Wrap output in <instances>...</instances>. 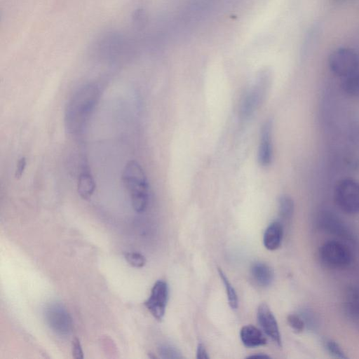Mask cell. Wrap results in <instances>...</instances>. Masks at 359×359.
Masks as SVG:
<instances>
[{
  "label": "cell",
  "mask_w": 359,
  "mask_h": 359,
  "mask_svg": "<svg viewBox=\"0 0 359 359\" xmlns=\"http://www.w3.org/2000/svg\"><path fill=\"white\" fill-rule=\"evenodd\" d=\"M100 96V88L94 83L81 86L74 93L65 110V124L69 133L79 135L83 131Z\"/></svg>",
  "instance_id": "cell-1"
},
{
  "label": "cell",
  "mask_w": 359,
  "mask_h": 359,
  "mask_svg": "<svg viewBox=\"0 0 359 359\" xmlns=\"http://www.w3.org/2000/svg\"><path fill=\"white\" fill-rule=\"evenodd\" d=\"M122 180L133 210L139 213L144 212L149 203V185L141 165L135 161H128L123 170Z\"/></svg>",
  "instance_id": "cell-2"
},
{
  "label": "cell",
  "mask_w": 359,
  "mask_h": 359,
  "mask_svg": "<svg viewBox=\"0 0 359 359\" xmlns=\"http://www.w3.org/2000/svg\"><path fill=\"white\" fill-rule=\"evenodd\" d=\"M319 258L327 267L338 269L348 266L352 261L350 249L338 241L325 242L319 249Z\"/></svg>",
  "instance_id": "cell-3"
},
{
  "label": "cell",
  "mask_w": 359,
  "mask_h": 359,
  "mask_svg": "<svg viewBox=\"0 0 359 359\" xmlns=\"http://www.w3.org/2000/svg\"><path fill=\"white\" fill-rule=\"evenodd\" d=\"M334 200L343 212L359 213V182L350 178L339 181L335 187Z\"/></svg>",
  "instance_id": "cell-4"
},
{
  "label": "cell",
  "mask_w": 359,
  "mask_h": 359,
  "mask_svg": "<svg viewBox=\"0 0 359 359\" xmlns=\"http://www.w3.org/2000/svg\"><path fill=\"white\" fill-rule=\"evenodd\" d=\"M328 65L334 74L345 78L358 71L359 57L353 50L341 47L331 53Z\"/></svg>",
  "instance_id": "cell-5"
},
{
  "label": "cell",
  "mask_w": 359,
  "mask_h": 359,
  "mask_svg": "<svg viewBox=\"0 0 359 359\" xmlns=\"http://www.w3.org/2000/svg\"><path fill=\"white\" fill-rule=\"evenodd\" d=\"M44 317L48 327L55 333L65 336L71 332L72 318L62 304L57 302L48 304L44 309Z\"/></svg>",
  "instance_id": "cell-6"
},
{
  "label": "cell",
  "mask_w": 359,
  "mask_h": 359,
  "mask_svg": "<svg viewBox=\"0 0 359 359\" xmlns=\"http://www.w3.org/2000/svg\"><path fill=\"white\" fill-rule=\"evenodd\" d=\"M168 299V287L163 280H158L154 285L150 296L145 301L144 305L151 314L161 321L165 314Z\"/></svg>",
  "instance_id": "cell-7"
},
{
  "label": "cell",
  "mask_w": 359,
  "mask_h": 359,
  "mask_svg": "<svg viewBox=\"0 0 359 359\" xmlns=\"http://www.w3.org/2000/svg\"><path fill=\"white\" fill-rule=\"evenodd\" d=\"M257 320L263 331L278 346H282V340L278 323L269 306L262 303L257 309Z\"/></svg>",
  "instance_id": "cell-8"
},
{
  "label": "cell",
  "mask_w": 359,
  "mask_h": 359,
  "mask_svg": "<svg viewBox=\"0 0 359 359\" xmlns=\"http://www.w3.org/2000/svg\"><path fill=\"white\" fill-rule=\"evenodd\" d=\"M272 123L267 120L261 130L260 142L258 149V161L262 167L269 166L273 158Z\"/></svg>",
  "instance_id": "cell-9"
},
{
  "label": "cell",
  "mask_w": 359,
  "mask_h": 359,
  "mask_svg": "<svg viewBox=\"0 0 359 359\" xmlns=\"http://www.w3.org/2000/svg\"><path fill=\"white\" fill-rule=\"evenodd\" d=\"M318 225L326 231L337 236L347 239L351 237L345 224L332 212H322L318 217Z\"/></svg>",
  "instance_id": "cell-10"
},
{
  "label": "cell",
  "mask_w": 359,
  "mask_h": 359,
  "mask_svg": "<svg viewBox=\"0 0 359 359\" xmlns=\"http://www.w3.org/2000/svg\"><path fill=\"white\" fill-rule=\"evenodd\" d=\"M283 236V224L278 221L271 223L264 233L263 243L269 250H276L282 242Z\"/></svg>",
  "instance_id": "cell-11"
},
{
  "label": "cell",
  "mask_w": 359,
  "mask_h": 359,
  "mask_svg": "<svg viewBox=\"0 0 359 359\" xmlns=\"http://www.w3.org/2000/svg\"><path fill=\"white\" fill-rule=\"evenodd\" d=\"M240 337L243 344L250 348L263 346L266 343V339L262 332L252 325H245L241 328Z\"/></svg>",
  "instance_id": "cell-12"
},
{
  "label": "cell",
  "mask_w": 359,
  "mask_h": 359,
  "mask_svg": "<svg viewBox=\"0 0 359 359\" xmlns=\"http://www.w3.org/2000/svg\"><path fill=\"white\" fill-rule=\"evenodd\" d=\"M251 273L256 283L262 287H267L273 280V271L268 264L257 262L251 266Z\"/></svg>",
  "instance_id": "cell-13"
},
{
  "label": "cell",
  "mask_w": 359,
  "mask_h": 359,
  "mask_svg": "<svg viewBox=\"0 0 359 359\" xmlns=\"http://www.w3.org/2000/svg\"><path fill=\"white\" fill-rule=\"evenodd\" d=\"M95 189V182L91 174L84 169L79 175L77 182V191L85 200L90 198Z\"/></svg>",
  "instance_id": "cell-14"
},
{
  "label": "cell",
  "mask_w": 359,
  "mask_h": 359,
  "mask_svg": "<svg viewBox=\"0 0 359 359\" xmlns=\"http://www.w3.org/2000/svg\"><path fill=\"white\" fill-rule=\"evenodd\" d=\"M344 309L348 316L359 319V287L348 289L344 299Z\"/></svg>",
  "instance_id": "cell-15"
},
{
  "label": "cell",
  "mask_w": 359,
  "mask_h": 359,
  "mask_svg": "<svg viewBox=\"0 0 359 359\" xmlns=\"http://www.w3.org/2000/svg\"><path fill=\"white\" fill-rule=\"evenodd\" d=\"M341 88L348 95L359 97V71L344 78Z\"/></svg>",
  "instance_id": "cell-16"
},
{
  "label": "cell",
  "mask_w": 359,
  "mask_h": 359,
  "mask_svg": "<svg viewBox=\"0 0 359 359\" xmlns=\"http://www.w3.org/2000/svg\"><path fill=\"white\" fill-rule=\"evenodd\" d=\"M294 205L293 200L287 195H283L278 200V212L283 220L287 221L292 217Z\"/></svg>",
  "instance_id": "cell-17"
},
{
  "label": "cell",
  "mask_w": 359,
  "mask_h": 359,
  "mask_svg": "<svg viewBox=\"0 0 359 359\" xmlns=\"http://www.w3.org/2000/svg\"><path fill=\"white\" fill-rule=\"evenodd\" d=\"M217 271L219 276L224 285L229 304L231 309H236L238 307V297L236 290L222 269L218 267Z\"/></svg>",
  "instance_id": "cell-18"
},
{
  "label": "cell",
  "mask_w": 359,
  "mask_h": 359,
  "mask_svg": "<svg viewBox=\"0 0 359 359\" xmlns=\"http://www.w3.org/2000/svg\"><path fill=\"white\" fill-rule=\"evenodd\" d=\"M158 351L162 358L177 359L183 358L179 350L170 344H161Z\"/></svg>",
  "instance_id": "cell-19"
},
{
  "label": "cell",
  "mask_w": 359,
  "mask_h": 359,
  "mask_svg": "<svg viewBox=\"0 0 359 359\" xmlns=\"http://www.w3.org/2000/svg\"><path fill=\"white\" fill-rule=\"evenodd\" d=\"M323 344L327 351L333 357L341 359L347 358L343 350L336 341L332 339H325L324 340Z\"/></svg>",
  "instance_id": "cell-20"
},
{
  "label": "cell",
  "mask_w": 359,
  "mask_h": 359,
  "mask_svg": "<svg viewBox=\"0 0 359 359\" xmlns=\"http://www.w3.org/2000/svg\"><path fill=\"white\" fill-rule=\"evenodd\" d=\"M126 262L133 267L142 268L146 264L145 257L139 252H130L125 254Z\"/></svg>",
  "instance_id": "cell-21"
},
{
  "label": "cell",
  "mask_w": 359,
  "mask_h": 359,
  "mask_svg": "<svg viewBox=\"0 0 359 359\" xmlns=\"http://www.w3.org/2000/svg\"><path fill=\"white\" fill-rule=\"evenodd\" d=\"M287 320L290 327L297 333L303 332L306 327L305 323L299 314H289Z\"/></svg>",
  "instance_id": "cell-22"
},
{
  "label": "cell",
  "mask_w": 359,
  "mask_h": 359,
  "mask_svg": "<svg viewBox=\"0 0 359 359\" xmlns=\"http://www.w3.org/2000/svg\"><path fill=\"white\" fill-rule=\"evenodd\" d=\"M299 315L303 318V320L305 323L306 327H309V328L315 327L316 321V318L313 316V313H311L309 310H304V311H301Z\"/></svg>",
  "instance_id": "cell-23"
},
{
  "label": "cell",
  "mask_w": 359,
  "mask_h": 359,
  "mask_svg": "<svg viewBox=\"0 0 359 359\" xmlns=\"http://www.w3.org/2000/svg\"><path fill=\"white\" fill-rule=\"evenodd\" d=\"M72 355L75 359H82L83 358V353L80 341L76 337L72 341Z\"/></svg>",
  "instance_id": "cell-24"
},
{
  "label": "cell",
  "mask_w": 359,
  "mask_h": 359,
  "mask_svg": "<svg viewBox=\"0 0 359 359\" xmlns=\"http://www.w3.org/2000/svg\"><path fill=\"white\" fill-rule=\"evenodd\" d=\"M27 165V160L25 157L20 158L16 165L15 176L16 178H20L25 170Z\"/></svg>",
  "instance_id": "cell-25"
},
{
  "label": "cell",
  "mask_w": 359,
  "mask_h": 359,
  "mask_svg": "<svg viewBox=\"0 0 359 359\" xmlns=\"http://www.w3.org/2000/svg\"><path fill=\"white\" fill-rule=\"evenodd\" d=\"M196 358L198 359H208L209 356L208 355V352L204 346V345L201 343L198 344L197 350H196Z\"/></svg>",
  "instance_id": "cell-26"
},
{
  "label": "cell",
  "mask_w": 359,
  "mask_h": 359,
  "mask_svg": "<svg viewBox=\"0 0 359 359\" xmlns=\"http://www.w3.org/2000/svg\"><path fill=\"white\" fill-rule=\"evenodd\" d=\"M270 357L264 353H258L255 355H251L247 357V358H269Z\"/></svg>",
  "instance_id": "cell-27"
}]
</instances>
